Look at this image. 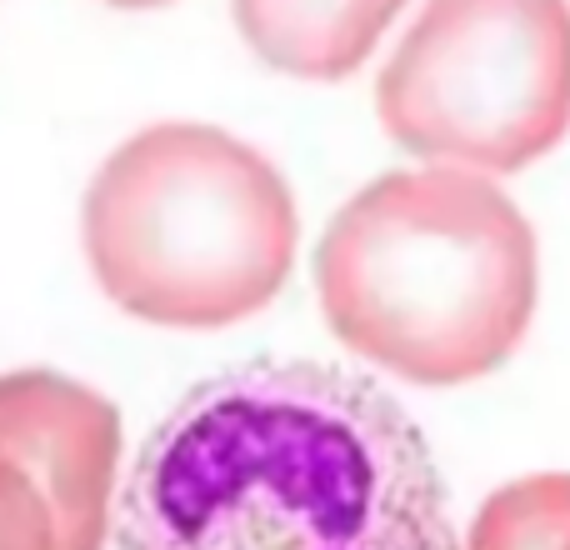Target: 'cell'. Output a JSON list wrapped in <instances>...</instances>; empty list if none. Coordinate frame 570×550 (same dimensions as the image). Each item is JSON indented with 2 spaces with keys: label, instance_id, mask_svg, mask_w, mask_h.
<instances>
[{
  "label": "cell",
  "instance_id": "obj_6",
  "mask_svg": "<svg viewBox=\"0 0 570 550\" xmlns=\"http://www.w3.org/2000/svg\"><path fill=\"white\" fill-rule=\"evenodd\" d=\"M411 0H230L236 30L271 70L315 86L355 76Z\"/></svg>",
  "mask_w": 570,
  "mask_h": 550
},
{
  "label": "cell",
  "instance_id": "obj_1",
  "mask_svg": "<svg viewBox=\"0 0 570 550\" xmlns=\"http://www.w3.org/2000/svg\"><path fill=\"white\" fill-rule=\"evenodd\" d=\"M110 531L116 550H455L421 425L321 361H246L180 395Z\"/></svg>",
  "mask_w": 570,
  "mask_h": 550
},
{
  "label": "cell",
  "instance_id": "obj_9",
  "mask_svg": "<svg viewBox=\"0 0 570 550\" xmlns=\"http://www.w3.org/2000/svg\"><path fill=\"white\" fill-rule=\"evenodd\" d=\"M106 6H116V10H160V6H170V0H106Z\"/></svg>",
  "mask_w": 570,
  "mask_h": 550
},
{
  "label": "cell",
  "instance_id": "obj_4",
  "mask_svg": "<svg viewBox=\"0 0 570 550\" xmlns=\"http://www.w3.org/2000/svg\"><path fill=\"white\" fill-rule=\"evenodd\" d=\"M375 110L431 166H535L570 130V0H425L375 80Z\"/></svg>",
  "mask_w": 570,
  "mask_h": 550
},
{
  "label": "cell",
  "instance_id": "obj_5",
  "mask_svg": "<svg viewBox=\"0 0 570 550\" xmlns=\"http://www.w3.org/2000/svg\"><path fill=\"white\" fill-rule=\"evenodd\" d=\"M0 461L46 495L60 550H106L120 485V415L106 395L46 365L6 371Z\"/></svg>",
  "mask_w": 570,
  "mask_h": 550
},
{
  "label": "cell",
  "instance_id": "obj_3",
  "mask_svg": "<svg viewBox=\"0 0 570 550\" xmlns=\"http://www.w3.org/2000/svg\"><path fill=\"white\" fill-rule=\"evenodd\" d=\"M80 240L96 285L126 315L166 331H226L281 295L301 216L256 146L166 120L106 156Z\"/></svg>",
  "mask_w": 570,
  "mask_h": 550
},
{
  "label": "cell",
  "instance_id": "obj_8",
  "mask_svg": "<svg viewBox=\"0 0 570 550\" xmlns=\"http://www.w3.org/2000/svg\"><path fill=\"white\" fill-rule=\"evenodd\" d=\"M0 550H60L46 495L6 461H0Z\"/></svg>",
  "mask_w": 570,
  "mask_h": 550
},
{
  "label": "cell",
  "instance_id": "obj_10",
  "mask_svg": "<svg viewBox=\"0 0 570 550\" xmlns=\"http://www.w3.org/2000/svg\"><path fill=\"white\" fill-rule=\"evenodd\" d=\"M566 550H570V546H566Z\"/></svg>",
  "mask_w": 570,
  "mask_h": 550
},
{
  "label": "cell",
  "instance_id": "obj_2",
  "mask_svg": "<svg viewBox=\"0 0 570 550\" xmlns=\"http://www.w3.org/2000/svg\"><path fill=\"white\" fill-rule=\"evenodd\" d=\"M331 335L411 385L501 371L541 301L535 230L481 170H391L355 190L315 246Z\"/></svg>",
  "mask_w": 570,
  "mask_h": 550
},
{
  "label": "cell",
  "instance_id": "obj_7",
  "mask_svg": "<svg viewBox=\"0 0 570 550\" xmlns=\"http://www.w3.org/2000/svg\"><path fill=\"white\" fill-rule=\"evenodd\" d=\"M570 546V471L511 481L475 511L465 550H566Z\"/></svg>",
  "mask_w": 570,
  "mask_h": 550
}]
</instances>
